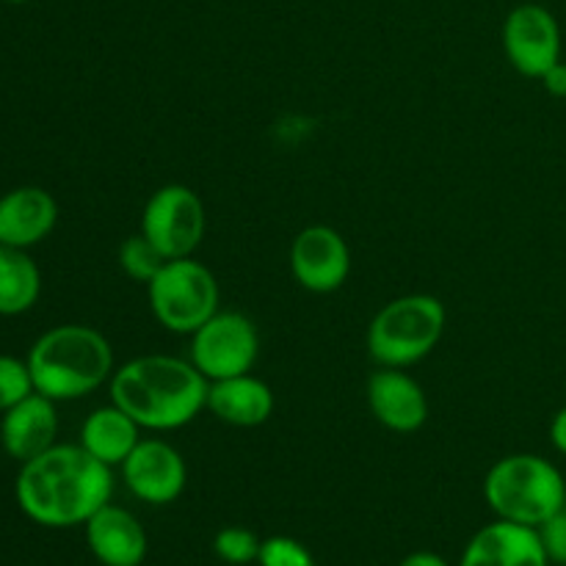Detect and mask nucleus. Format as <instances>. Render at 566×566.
<instances>
[{
    "label": "nucleus",
    "mask_w": 566,
    "mask_h": 566,
    "mask_svg": "<svg viewBox=\"0 0 566 566\" xmlns=\"http://www.w3.org/2000/svg\"><path fill=\"white\" fill-rule=\"evenodd\" d=\"M22 514L44 528L86 525L114 495V468L86 448L59 446L22 462L14 484Z\"/></svg>",
    "instance_id": "nucleus-1"
},
{
    "label": "nucleus",
    "mask_w": 566,
    "mask_h": 566,
    "mask_svg": "<svg viewBox=\"0 0 566 566\" xmlns=\"http://www.w3.org/2000/svg\"><path fill=\"white\" fill-rule=\"evenodd\" d=\"M208 387L191 359L171 354H144L122 363L108 381L111 401L147 431H177L193 423L208 403Z\"/></svg>",
    "instance_id": "nucleus-2"
},
{
    "label": "nucleus",
    "mask_w": 566,
    "mask_h": 566,
    "mask_svg": "<svg viewBox=\"0 0 566 566\" xmlns=\"http://www.w3.org/2000/svg\"><path fill=\"white\" fill-rule=\"evenodd\" d=\"M33 390L50 401H77L92 396L114 376V348L108 337L86 324H61L44 332L25 357Z\"/></svg>",
    "instance_id": "nucleus-3"
},
{
    "label": "nucleus",
    "mask_w": 566,
    "mask_h": 566,
    "mask_svg": "<svg viewBox=\"0 0 566 566\" xmlns=\"http://www.w3.org/2000/svg\"><path fill=\"white\" fill-rule=\"evenodd\" d=\"M484 497L497 520L539 528L566 506V481L536 453H509L486 473Z\"/></svg>",
    "instance_id": "nucleus-4"
},
{
    "label": "nucleus",
    "mask_w": 566,
    "mask_h": 566,
    "mask_svg": "<svg viewBox=\"0 0 566 566\" xmlns=\"http://www.w3.org/2000/svg\"><path fill=\"white\" fill-rule=\"evenodd\" d=\"M446 324V304L431 293L392 298L368 324V357L379 368H412L440 346Z\"/></svg>",
    "instance_id": "nucleus-5"
},
{
    "label": "nucleus",
    "mask_w": 566,
    "mask_h": 566,
    "mask_svg": "<svg viewBox=\"0 0 566 566\" xmlns=\"http://www.w3.org/2000/svg\"><path fill=\"white\" fill-rule=\"evenodd\" d=\"M147 298L155 321L171 335H193L221 310L213 271L193 258L166 260L147 285Z\"/></svg>",
    "instance_id": "nucleus-6"
},
{
    "label": "nucleus",
    "mask_w": 566,
    "mask_h": 566,
    "mask_svg": "<svg viewBox=\"0 0 566 566\" xmlns=\"http://www.w3.org/2000/svg\"><path fill=\"white\" fill-rule=\"evenodd\" d=\"M208 216L193 188L182 182H169L149 193L142 210V232L166 260L193 258L205 238Z\"/></svg>",
    "instance_id": "nucleus-7"
},
{
    "label": "nucleus",
    "mask_w": 566,
    "mask_h": 566,
    "mask_svg": "<svg viewBox=\"0 0 566 566\" xmlns=\"http://www.w3.org/2000/svg\"><path fill=\"white\" fill-rule=\"evenodd\" d=\"M260 357V332L249 315L219 310L191 335L188 359L208 381L252 374Z\"/></svg>",
    "instance_id": "nucleus-8"
},
{
    "label": "nucleus",
    "mask_w": 566,
    "mask_h": 566,
    "mask_svg": "<svg viewBox=\"0 0 566 566\" xmlns=\"http://www.w3.org/2000/svg\"><path fill=\"white\" fill-rule=\"evenodd\" d=\"M503 50L520 75L542 81V75L562 61V28L553 11L539 3H523L509 11L503 22Z\"/></svg>",
    "instance_id": "nucleus-9"
},
{
    "label": "nucleus",
    "mask_w": 566,
    "mask_h": 566,
    "mask_svg": "<svg viewBox=\"0 0 566 566\" xmlns=\"http://www.w3.org/2000/svg\"><path fill=\"white\" fill-rule=\"evenodd\" d=\"M291 274L307 293L340 291L352 276V249L346 238L326 224L304 227L291 243Z\"/></svg>",
    "instance_id": "nucleus-10"
},
{
    "label": "nucleus",
    "mask_w": 566,
    "mask_h": 566,
    "mask_svg": "<svg viewBox=\"0 0 566 566\" xmlns=\"http://www.w3.org/2000/svg\"><path fill=\"white\" fill-rule=\"evenodd\" d=\"M122 481L133 497L149 506H166L182 495L188 484V468L182 453L171 442L142 440L130 451V457L119 464Z\"/></svg>",
    "instance_id": "nucleus-11"
},
{
    "label": "nucleus",
    "mask_w": 566,
    "mask_h": 566,
    "mask_svg": "<svg viewBox=\"0 0 566 566\" xmlns=\"http://www.w3.org/2000/svg\"><path fill=\"white\" fill-rule=\"evenodd\" d=\"M368 409L387 431L412 434L429 420V398L418 379L403 368H379L365 385Z\"/></svg>",
    "instance_id": "nucleus-12"
},
{
    "label": "nucleus",
    "mask_w": 566,
    "mask_h": 566,
    "mask_svg": "<svg viewBox=\"0 0 566 566\" xmlns=\"http://www.w3.org/2000/svg\"><path fill=\"white\" fill-rule=\"evenodd\" d=\"M459 566H551V562L536 528L495 520L475 531Z\"/></svg>",
    "instance_id": "nucleus-13"
},
{
    "label": "nucleus",
    "mask_w": 566,
    "mask_h": 566,
    "mask_svg": "<svg viewBox=\"0 0 566 566\" xmlns=\"http://www.w3.org/2000/svg\"><path fill=\"white\" fill-rule=\"evenodd\" d=\"M83 528L88 551L103 566H142L147 558V531L127 509L105 503Z\"/></svg>",
    "instance_id": "nucleus-14"
},
{
    "label": "nucleus",
    "mask_w": 566,
    "mask_h": 566,
    "mask_svg": "<svg viewBox=\"0 0 566 566\" xmlns=\"http://www.w3.org/2000/svg\"><path fill=\"white\" fill-rule=\"evenodd\" d=\"M59 221V202L39 186L11 188L0 197V243L31 249L53 232Z\"/></svg>",
    "instance_id": "nucleus-15"
},
{
    "label": "nucleus",
    "mask_w": 566,
    "mask_h": 566,
    "mask_svg": "<svg viewBox=\"0 0 566 566\" xmlns=\"http://www.w3.org/2000/svg\"><path fill=\"white\" fill-rule=\"evenodd\" d=\"M55 437H59L55 401H50L42 392L22 398L20 403L6 409L0 420V446L20 464L53 448Z\"/></svg>",
    "instance_id": "nucleus-16"
},
{
    "label": "nucleus",
    "mask_w": 566,
    "mask_h": 566,
    "mask_svg": "<svg viewBox=\"0 0 566 566\" xmlns=\"http://www.w3.org/2000/svg\"><path fill=\"white\" fill-rule=\"evenodd\" d=\"M274 407V390L254 374L210 381L208 403H205L210 415L235 429H258L269 423Z\"/></svg>",
    "instance_id": "nucleus-17"
},
{
    "label": "nucleus",
    "mask_w": 566,
    "mask_h": 566,
    "mask_svg": "<svg viewBox=\"0 0 566 566\" xmlns=\"http://www.w3.org/2000/svg\"><path fill=\"white\" fill-rule=\"evenodd\" d=\"M142 426H138L125 409H119L111 401L108 407H97L86 420H83L81 440L77 442L103 464L119 468V464L130 457L133 448L142 442Z\"/></svg>",
    "instance_id": "nucleus-18"
},
{
    "label": "nucleus",
    "mask_w": 566,
    "mask_h": 566,
    "mask_svg": "<svg viewBox=\"0 0 566 566\" xmlns=\"http://www.w3.org/2000/svg\"><path fill=\"white\" fill-rule=\"evenodd\" d=\"M42 271L28 249L0 243V315H22L39 302Z\"/></svg>",
    "instance_id": "nucleus-19"
},
{
    "label": "nucleus",
    "mask_w": 566,
    "mask_h": 566,
    "mask_svg": "<svg viewBox=\"0 0 566 566\" xmlns=\"http://www.w3.org/2000/svg\"><path fill=\"white\" fill-rule=\"evenodd\" d=\"M116 260H119L122 274L130 276L133 282H142V285H149V282L155 280V274H158L166 263L164 254H160L158 249L142 235V232L127 235L125 241L119 243V254H116Z\"/></svg>",
    "instance_id": "nucleus-20"
},
{
    "label": "nucleus",
    "mask_w": 566,
    "mask_h": 566,
    "mask_svg": "<svg viewBox=\"0 0 566 566\" xmlns=\"http://www.w3.org/2000/svg\"><path fill=\"white\" fill-rule=\"evenodd\" d=\"M260 545H263V539L254 531L241 528V525H227V528H221L213 536V553L221 562L232 566H247L258 562Z\"/></svg>",
    "instance_id": "nucleus-21"
},
{
    "label": "nucleus",
    "mask_w": 566,
    "mask_h": 566,
    "mask_svg": "<svg viewBox=\"0 0 566 566\" xmlns=\"http://www.w3.org/2000/svg\"><path fill=\"white\" fill-rule=\"evenodd\" d=\"M33 390L31 368H28L25 359L9 357V354H0V412L11 409L14 403H20L22 398H28Z\"/></svg>",
    "instance_id": "nucleus-22"
},
{
    "label": "nucleus",
    "mask_w": 566,
    "mask_h": 566,
    "mask_svg": "<svg viewBox=\"0 0 566 566\" xmlns=\"http://www.w3.org/2000/svg\"><path fill=\"white\" fill-rule=\"evenodd\" d=\"M260 566H315L313 553L293 536H269L260 545Z\"/></svg>",
    "instance_id": "nucleus-23"
},
{
    "label": "nucleus",
    "mask_w": 566,
    "mask_h": 566,
    "mask_svg": "<svg viewBox=\"0 0 566 566\" xmlns=\"http://www.w3.org/2000/svg\"><path fill=\"white\" fill-rule=\"evenodd\" d=\"M542 547L547 553V562L566 566V506L558 514H553L545 525L536 528Z\"/></svg>",
    "instance_id": "nucleus-24"
},
{
    "label": "nucleus",
    "mask_w": 566,
    "mask_h": 566,
    "mask_svg": "<svg viewBox=\"0 0 566 566\" xmlns=\"http://www.w3.org/2000/svg\"><path fill=\"white\" fill-rule=\"evenodd\" d=\"M542 86H545L547 92L553 94V97L566 99V64H564V61L553 64L551 70L542 75Z\"/></svg>",
    "instance_id": "nucleus-25"
},
{
    "label": "nucleus",
    "mask_w": 566,
    "mask_h": 566,
    "mask_svg": "<svg viewBox=\"0 0 566 566\" xmlns=\"http://www.w3.org/2000/svg\"><path fill=\"white\" fill-rule=\"evenodd\" d=\"M551 442L558 453L566 457V407L558 409L551 420Z\"/></svg>",
    "instance_id": "nucleus-26"
},
{
    "label": "nucleus",
    "mask_w": 566,
    "mask_h": 566,
    "mask_svg": "<svg viewBox=\"0 0 566 566\" xmlns=\"http://www.w3.org/2000/svg\"><path fill=\"white\" fill-rule=\"evenodd\" d=\"M398 566H448V562L431 551H418V553H409V556Z\"/></svg>",
    "instance_id": "nucleus-27"
},
{
    "label": "nucleus",
    "mask_w": 566,
    "mask_h": 566,
    "mask_svg": "<svg viewBox=\"0 0 566 566\" xmlns=\"http://www.w3.org/2000/svg\"><path fill=\"white\" fill-rule=\"evenodd\" d=\"M6 3H25V0H6Z\"/></svg>",
    "instance_id": "nucleus-28"
}]
</instances>
